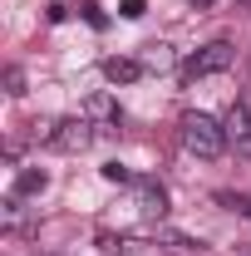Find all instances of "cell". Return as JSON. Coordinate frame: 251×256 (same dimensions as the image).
<instances>
[{"label": "cell", "instance_id": "1", "mask_svg": "<svg viewBox=\"0 0 251 256\" xmlns=\"http://www.w3.org/2000/svg\"><path fill=\"white\" fill-rule=\"evenodd\" d=\"M178 143L188 148L192 158L212 162V158L226 153V124L212 118V114H182V118H178Z\"/></svg>", "mask_w": 251, "mask_h": 256}, {"label": "cell", "instance_id": "2", "mask_svg": "<svg viewBox=\"0 0 251 256\" xmlns=\"http://www.w3.org/2000/svg\"><path fill=\"white\" fill-rule=\"evenodd\" d=\"M232 64H236V44H232V40H212V44H202V50L182 64V79L192 84V79H207V74H226Z\"/></svg>", "mask_w": 251, "mask_h": 256}, {"label": "cell", "instance_id": "3", "mask_svg": "<svg viewBox=\"0 0 251 256\" xmlns=\"http://www.w3.org/2000/svg\"><path fill=\"white\" fill-rule=\"evenodd\" d=\"M94 133H98V128L89 124L84 114H79V118H64V124H50V133H44V138H50V148H54V153H84V148L94 143Z\"/></svg>", "mask_w": 251, "mask_h": 256}, {"label": "cell", "instance_id": "4", "mask_svg": "<svg viewBox=\"0 0 251 256\" xmlns=\"http://www.w3.org/2000/svg\"><path fill=\"white\" fill-rule=\"evenodd\" d=\"M226 148L236 153V158H251V104L246 98H236L232 108H226Z\"/></svg>", "mask_w": 251, "mask_h": 256}, {"label": "cell", "instance_id": "5", "mask_svg": "<svg viewBox=\"0 0 251 256\" xmlns=\"http://www.w3.org/2000/svg\"><path fill=\"white\" fill-rule=\"evenodd\" d=\"M84 118H89L98 133H114V128H118V104L108 94H89L84 98Z\"/></svg>", "mask_w": 251, "mask_h": 256}, {"label": "cell", "instance_id": "6", "mask_svg": "<svg viewBox=\"0 0 251 256\" xmlns=\"http://www.w3.org/2000/svg\"><path fill=\"white\" fill-rule=\"evenodd\" d=\"M133 188H138V202H143V212H148V217H162V212H168V192L158 188V182H148V178H138Z\"/></svg>", "mask_w": 251, "mask_h": 256}, {"label": "cell", "instance_id": "7", "mask_svg": "<svg viewBox=\"0 0 251 256\" xmlns=\"http://www.w3.org/2000/svg\"><path fill=\"white\" fill-rule=\"evenodd\" d=\"M104 74H108L114 84H133V79L143 74V64H138V60H118V54H114V60H104Z\"/></svg>", "mask_w": 251, "mask_h": 256}, {"label": "cell", "instance_id": "8", "mask_svg": "<svg viewBox=\"0 0 251 256\" xmlns=\"http://www.w3.org/2000/svg\"><path fill=\"white\" fill-rule=\"evenodd\" d=\"M138 64H143V69H153V74H168V69H172L178 60H172V50H168V44H148Z\"/></svg>", "mask_w": 251, "mask_h": 256}, {"label": "cell", "instance_id": "9", "mask_svg": "<svg viewBox=\"0 0 251 256\" xmlns=\"http://www.w3.org/2000/svg\"><path fill=\"white\" fill-rule=\"evenodd\" d=\"M44 182H50V178H44V172H20V182H15V192H20V197H34V192H44Z\"/></svg>", "mask_w": 251, "mask_h": 256}, {"label": "cell", "instance_id": "10", "mask_svg": "<svg viewBox=\"0 0 251 256\" xmlns=\"http://www.w3.org/2000/svg\"><path fill=\"white\" fill-rule=\"evenodd\" d=\"M104 178L108 182H133V172H128L124 162H104Z\"/></svg>", "mask_w": 251, "mask_h": 256}, {"label": "cell", "instance_id": "11", "mask_svg": "<svg viewBox=\"0 0 251 256\" xmlns=\"http://www.w3.org/2000/svg\"><path fill=\"white\" fill-rule=\"evenodd\" d=\"M143 10H148V5H143V0H124V5H118V15H124V20H138V15H143Z\"/></svg>", "mask_w": 251, "mask_h": 256}, {"label": "cell", "instance_id": "12", "mask_svg": "<svg viewBox=\"0 0 251 256\" xmlns=\"http://www.w3.org/2000/svg\"><path fill=\"white\" fill-rule=\"evenodd\" d=\"M84 20H89L94 30H104V10H98V5H84Z\"/></svg>", "mask_w": 251, "mask_h": 256}, {"label": "cell", "instance_id": "13", "mask_svg": "<svg viewBox=\"0 0 251 256\" xmlns=\"http://www.w3.org/2000/svg\"><path fill=\"white\" fill-rule=\"evenodd\" d=\"M192 10H212V5H217V0H188Z\"/></svg>", "mask_w": 251, "mask_h": 256}, {"label": "cell", "instance_id": "14", "mask_svg": "<svg viewBox=\"0 0 251 256\" xmlns=\"http://www.w3.org/2000/svg\"><path fill=\"white\" fill-rule=\"evenodd\" d=\"M246 217H251V212H246Z\"/></svg>", "mask_w": 251, "mask_h": 256}]
</instances>
